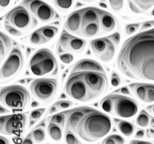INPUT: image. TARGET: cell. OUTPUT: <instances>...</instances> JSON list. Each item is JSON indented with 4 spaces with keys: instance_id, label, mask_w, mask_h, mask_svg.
<instances>
[{
    "instance_id": "8fae6325",
    "label": "cell",
    "mask_w": 154,
    "mask_h": 144,
    "mask_svg": "<svg viewBox=\"0 0 154 144\" xmlns=\"http://www.w3.org/2000/svg\"><path fill=\"white\" fill-rule=\"evenodd\" d=\"M27 117L24 113L7 115L0 118V133L3 135H19L26 126Z\"/></svg>"
},
{
    "instance_id": "e0dca14e",
    "label": "cell",
    "mask_w": 154,
    "mask_h": 144,
    "mask_svg": "<svg viewBox=\"0 0 154 144\" xmlns=\"http://www.w3.org/2000/svg\"><path fill=\"white\" fill-rule=\"evenodd\" d=\"M98 71L105 72L103 67L97 61L92 59H82L75 64L71 72Z\"/></svg>"
},
{
    "instance_id": "2e32d148",
    "label": "cell",
    "mask_w": 154,
    "mask_h": 144,
    "mask_svg": "<svg viewBox=\"0 0 154 144\" xmlns=\"http://www.w3.org/2000/svg\"><path fill=\"white\" fill-rule=\"evenodd\" d=\"M81 25H82V12L81 9L74 11L68 16L65 22V30L69 33L80 36Z\"/></svg>"
},
{
    "instance_id": "d6986e66",
    "label": "cell",
    "mask_w": 154,
    "mask_h": 144,
    "mask_svg": "<svg viewBox=\"0 0 154 144\" xmlns=\"http://www.w3.org/2000/svg\"><path fill=\"white\" fill-rule=\"evenodd\" d=\"M130 10L134 13L141 14L154 6V0H127Z\"/></svg>"
},
{
    "instance_id": "4316f807",
    "label": "cell",
    "mask_w": 154,
    "mask_h": 144,
    "mask_svg": "<svg viewBox=\"0 0 154 144\" xmlns=\"http://www.w3.org/2000/svg\"><path fill=\"white\" fill-rule=\"evenodd\" d=\"M56 53H57L58 56L60 57V61H61L63 64H69L71 63L74 59L73 55L68 53V52H66L65 50H63L58 44L57 47H56Z\"/></svg>"
},
{
    "instance_id": "f5cc1de1",
    "label": "cell",
    "mask_w": 154,
    "mask_h": 144,
    "mask_svg": "<svg viewBox=\"0 0 154 144\" xmlns=\"http://www.w3.org/2000/svg\"><path fill=\"white\" fill-rule=\"evenodd\" d=\"M5 108H2V107H1V115H2V114H4V113H8V111H6V110H5Z\"/></svg>"
},
{
    "instance_id": "7c38bea8",
    "label": "cell",
    "mask_w": 154,
    "mask_h": 144,
    "mask_svg": "<svg viewBox=\"0 0 154 144\" xmlns=\"http://www.w3.org/2000/svg\"><path fill=\"white\" fill-rule=\"evenodd\" d=\"M22 4L42 23L53 21L56 16L53 7L42 0H23Z\"/></svg>"
},
{
    "instance_id": "d6a6232c",
    "label": "cell",
    "mask_w": 154,
    "mask_h": 144,
    "mask_svg": "<svg viewBox=\"0 0 154 144\" xmlns=\"http://www.w3.org/2000/svg\"><path fill=\"white\" fill-rule=\"evenodd\" d=\"M66 120V113H60L56 115H53L49 118V123H54L56 125L60 126L61 128H64Z\"/></svg>"
},
{
    "instance_id": "8992f818",
    "label": "cell",
    "mask_w": 154,
    "mask_h": 144,
    "mask_svg": "<svg viewBox=\"0 0 154 144\" xmlns=\"http://www.w3.org/2000/svg\"><path fill=\"white\" fill-rule=\"evenodd\" d=\"M24 65V57L19 47H12L9 54L7 56L1 66L0 77L2 83L11 81L16 77L23 69Z\"/></svg>"
},
{
    "instance_id": "816d5d0a",
    "label": "cell",
    "mask_w": 154,
    "mask_h": 144,
    "mask_svg": "<svg viewBox=\"0 0 154 144\" xmlns=\"http://www.w3.org/2000/svg\"><path fill=\"white\" fill-rule=\"evenodd\" d=\"M146 109L149 111V113H152V114L154 116V104H153V105H152V106H148V107L146 108Z\"/></svg>"
},
{
    "instance_id": "d590c367",
    "label": "cell",
    "mask_w": 154,
    "mask_h": 144,
    "mask_svg": "<svg viewBox=\"0 0 154 144\" xmlns=\"http://www.w3.org/2000/svg\"><path fill=\"white\" fill-rule=\"evenodd\" d=\"M111 9L115 12H119L123 9L124 0H108Z\"/></svg>"
},
{
    "instance_id": "b9f144b4",
    "label": "cell",
    "mask_w": 154,
    "mask_h": 144,
    "mask_svg": "<svg viewBox=\"0 0 154 144\" xmlns=\"http://www.w3.org/2000/svg\"><path fill=\"white\" fill-rule=\"evenodd\" d=\"M154 27V20H151V21H146L143 22L141 27V30H149V29L152 28Z\"/></svg>"
},
{
    "instance_id": "7dc6e473",
    "label": "cell",
    "mask_w": 154,
    "mask_h": 144,
    "mask_svg": "<svg viewBox=\"0 0 154 144\" xmlns=\"http://www.w3.org/2000/svg\"><path fill=\"white\" fill-rule=\"evenodd\" d=\"M130 144H152L150 142L147 141H142V140H132L130 142Z\"/></svg>"
},
{
    "instance_id": "4dcf8cb0",
    "label": "cell",
    "mask_w": 154,
    "mask_h": 144,
    "mask_svg": "<svg viewBox=\"0 0 154 144\" xmlns=\"http://www.w3.org/2000/svg\"><path fill=\"white\" fill-rule=\"evenodd\" d=\"M29 41L30 44H33V45H42V44L48 42L46 39L38 30H35L30 34Z\"/></svg>"
},
{
    "instance_id": "681fc988",
    "label": "cell",
    "mask_w": 154,
    "mask_h": 144,
    "mask_svg": "<svg viewBox=\"0 0 154 144\" xmlns=\"http://www.w3.org/2000/svg\"><path fill=\"white\" fill-rule=\"evenodd\" d=\"M147 134H148V136H151L154 138V129H149L147 130Z\"/></svg>"
},
{
    "instance_id": "f35d334b",
    "label": "cell",
    "mask_w": 154,
    "mask_h": 144,
    "mask_svg": "<svg viewBox=\"0 0 154 144\" xmlns=\"http://www.w3.org/2000/svg\"><path fill=\"white\" fill-rule=\"evenodd\" d=\"M140 23H133V24H129L126 27V34L127 35H132L134 33L140 29Z\"/></svg>"
},
{
    "instance_id": "7a4b0ae2",
    "label": "cell",
    "mask_w": 154,
    "mask_h": 144,
    "mask_svg": "<svg viewBox=\"0 0 154 144\" xmlns=\"http://www.w3.org/2000/svg\"><path fill=\"white\" fill-rule=\"evenodd\" d=\"M112 126L109 116L92 108L82 119L75 134L85 142H94L106 136Z\"/></svg>"
},
{
    "instance_id": "9a60e30c",
    "label": "cell",
    "mask_w": 154,
    "mask_h": 144,
    "mask_svg": "<svg viewBox=\"0 0 154 144\" xmlns=\"http://www.w3.org/2000/svg\"><path fill=\"white\" fill-rule=\"evenodd\" d=\"M90 107H77L66 112V129L71 130L74 133H76L78 126L82 119L91 110Z\"/></svg>"
},
{
    "instance_id": "4fadbf2b",
    "label": "cell",
    "mask_w": 154,
    "mask_h": 144,
    "mask_svg": "<svg viewBox=\"0 0 154 144\" xmlns=\"http://www.w3.org/2000/svg\"><path fill=\"white\" fill-rule=\"evenodd\" d=\"M138 104L132 98L116 95L114 113L121 118L133 117L138 112Z\"/></svg>"
},
{
    "instance_id": "bcb514c9",
    "label": "cell",
    "mask_w": 154,
    "mask_h": 144,
    "mask_svg": "<svg viewBox=\"0 0 154 144\" xmlns=\"http://www.w3.org/2000/svg\"><path fill=\"white\" fill-rule=\"evenodd\" d=\"M144 136H145V132L142 129L138 130L137 132V133L135 134V137H136L137 139H141V138H143Z\"/></svg>"
},
{
    "instance_id": "ee69618b",
    "label": "cell",
    "mask_w": 154,
    "mask_h": 144,
    "mask_svg": "<svg viewBox=\"0 0 154 144\" xmlns=\"http://www.w3.org/2000/svg\"><path fill=\"white\" fill-rule=\"evenodd\" d=\"M12 0H0V6H1V10H3L5 8L8 7L11 3Z\"/></svg>"
},
{
    "instance_id": "11a10c76",
    "label": "cell",
    "mask_w": 154,
    "mask_h": 144,
    "mask_svg": "<svg viewBox=\"0 0 154 144\" xmlns=\"http://www.w3.org/2000/svg\"><path fill=\"white\" fill-rule=\"evenodd\" d=\"M150 126H151V127H152V128L154 129V119H152L151 120Z\"/></svg>"
},
{
    "instance_id": "f907efd6",
    "label": "cell",
    "mask_w": 154,
    "mask_h": 144,
    "mask_svg": "<svg viewBox=\"0 0 154 144\" xmlns=\"http://www.w3.org/2000/svg\"><path fill=\"white\" fill-rule=\"evenodd\" d=\"M57 110H58V108L56 107L55 105H53V106L50 108V109H49V114H52V113H55V112H56Z\"/></svg>"
},
{
    "instance_id": "60d3db41",
    "label": "cell",
    "mask_w": 154,
    "mask_h": 144,
    "mask_svg": "<svg viewBox=\"0 0 154 144\" xmlns=\"http://www.w3.org/2000/svg\"><path fill=\"white\" fill-rule=\"evenodd\" d=\"M110 81L111 84H112L113 87L119 86V85L122 84V80H121L120 77H119V74H118L116 72H112V74H111Z\"/></svg>"
},
{
    "instance_id": "3957f363",
    "label": "cell",
    "mask_w": 154,
    "mask_h": 144,
    "mask_svg": "<svg viewBox=\"0 0 154 144\" xmlns=\"http://www.w3.org/2000/svg\"><path fill=\"white\" fill-rule=\"evenodd\" d=\"M29 68L32 74L35 76H54L58 73V63L50 50L42 48L31 57Z\"/></svg>"
},
{
    "instance_id": "6da1fadb",
    "label": "cell",
    "mask_w": 154,
    "mask_h": 144,
    "mask_svg": "<svg viewBox=\"0 0 154 144\" xmlns=\"http://www.w3.org/2000/svg\"><path fill=\"white\" fill-rule=\"evenodd\" d=\"M116 65L130 78L154 81V28L128 38L118 54Z\"/></svg>"
},
{
    "instance_id": "cb8c5ba5",
    "label": "cell",
    "mask_w": 154,
    "mask_h": 144,
    "mask_svg": "<svg viewBox=\"0 0 154 144\" xmlns=\"http://www.w3.org/2000/svg\"><path fill=\"white\" fill-rule=\"evenodd\" d=\"M116 95H109L102 99L100 102V107L107 113L113 114L115 106Z\"/></svg>"
},
{
    "instance_id": "e575fe53",
    "label": "cell",
    "mask_w": 154,
    "mask_h": 144,
    "mask_svg": "<svg viewBox=\"0 0 154 144\" xmlns=\"http://www.w3.org/2000/svg\"><path fill=\"white\" fill-rule=\"evenodd\" d=\"M65 141L67 144H82L73 132L66 129L65 130Z\"/></svg>"
},
{
    "instance_id": "52a82bcc",
    "label": "cell",
    "mask_w": 154,
    "mask_h": 144,
    "mask_svg": "<svg viewBox=\"0 0 154 144\" xmlns=\"http://www.w3.org/2000/svg\"><path fill=\"white\" fill-rule=\"evenodd\" d=\"M5 19L6 23L21 31H28L38 24L33 15L23 5H18L9 11Z\"/></svg>"
},
{
    "instance_id": "ba28073f",
    "label": "cell",
    "mask_w": 154,
    "mask_h": 144,
    "mask_svg": "<svg viewBox=\"0 0 154 144\" xmlns=\"http://www.w3.org/2000/svg\"><path fill=\"white\" fill-rule=\"evenodd\" d=\"M29 89L37 100L47 104L53 101L57 93L58 81L55 78H38L30 84Z\"/></svg>"
},
{
    "instance_id": "c3c4849f",
    "label": "cell",
    "mask_w": 154,
    "mask_h": 144,
    "mask_svg": "<svg viewBox=\"0 0 154 144\" xmlns=\"http://www.w3.org/2000/svg\"><path fill=\"white\" fill-rule=\"evenodd\" d=\"M0 144H9V139L1 136V137H0Z\"/></svg>"
},
{
    "instance_id": "74e56055",
    "label": "cell",
    "mask_w": 154,
    "mask_h": 144,
    "mask_svg": "<svg viewBox=\"0 0 154 144\" xmlns=\"http://www.w3.org/2000/svg\"><path fill=\"white\" fill-rule=\"evenodd\" d=\"M46 112V109L44 108H40V109H36L35 110H32L30 113V119L32 120H37L38 119H40L42 116Z\"/></svg>"
},
{
    "instance_id": "ab89813d",
    "label": "cell",
    "mask_w": 154,
    "mask_h": 144,
    "mask_svg": "<svg viewBox=\"0 0 154 144\" xmlns=\"http://www.w3.org/2000/svg\"><path fill=\"white\" fill-rule=\"evenodd\" d=\"M73 105V102L72 101L64 100V101H60L55 103V106L58 108V109H69V107Z\"/></svg>"
},
{
    "instance_id": "f546056e",
    "label": "cell",
    "mask_w": 154,
    "mask_h": 144,
    "mask_svg": "<svg viewBox=\"0 0 154 144\" xmlns=\"http://www.w3.org/2000/svg\"><path fill=\"white\" fill-rule=\"evenodd\" d=\"M142 102L146 103L154 102V84H146L145 91Z\"/></svg>"
},
{
    "instance_id": "9c48e42d",
    "label": "cell",
    "mask_w": 154,
    "mask_h": 144,
    "mask_svg": "<svg viewBox=\"0 0 154 144\" xmlns=\"http://www.w3.org/2000/svg\"><path fill=\"white\" fill-rule=\"evenodd\" d=\"M82 74L92 101L106 93L109 88L108 77L106 72L82 71Z\"/></svg>"
},
{
    "instance_id": "44dd1931",
    "label": "cell",
    "mask_w": 154,
    "mask_h": 144,
    "mask_svg": "<svg viewBox=\"0 0 154 144\" xmlns=\"http://www.w3.org/2000/svg\"><path fill=\"white\" fill-rule=\"evenodd\" d=\"M101 34L100 22H94V23H84L81 25V37L90 38V37H96Z\"/></svg>"
},
{
    "instance_id": "d4e9b609",
    "label": "cell",
    "mask_w": 154,
    "mask_h": 144,
    "mask_svg": "<svg viewBox=\"0 0 154 144\" xmlns=\"http://www.w3.org/2000/svg\"><path fill=\"white\" fill-rule=\"evenodd\" d=\"M63 128L54 123H49L48 125V133L52 139L54 141H60L63 138Z\"/></svg>"
},
{
    "instance_id": "ffe728a7",
    "label": "cell",
    "mask_w": 154,
    "mask_h": 144,
    "mask_svg": "<svg viewBox=\"0 0 154 144\" xmlns=\"http://www.w3.org/2000/svg\"><path fill=\"white\" fill-rule=\"evenodd\" d=\"M101 12L102 9L96 7H86L82 9V24L100 22Z\"/></svg>"
},
{
    "instance_id": "7bdbcfd3",
    "label": "cell",
    "mask_w": 154,
    "mask_h": 144,
    "mask_svg": "<svg viewBox=\"0 0 154 144\" xmlns=\"http://www.w3.org/2000/svg\"><path fill=\"white\" fill-rule=\"evenodd\" d=\"M34 142H35V141H34L33 138H32V133H30L23 139L22 144H34Z\"/></svg>"
},
{
    "instance_id": "f6af8a7d",
    "label": "cell",
    "mask_w": 154,
    "mask_h": 144,
    "mask_svg": "<svg viewBox=\"0 0 154 144\" xmlns=\"http://www.w3.org/2000/svg\"><path fill=\"white\" fill-rule=\"evenodd\" d=\"M116 91H118V92H119V93L121 94H123V95H130V90L128 89V88H126V87H123V88H121L120 89H118Z\"/></svg>"
},
{
    "instance_id": "603a6c76",
    "label": "cell",
    "mask_w": 154,
    "mask_h": 144,
    "mask_svg": "<svg viewBox=\"0 0 154 144\" xmlns=\"http://www.w3.org/2000/svg\"><path fill=\"white\" fill-rule=\"evenodd\" d=\"M114 123H115L116 126H117L119 132L123 135H124L125 136L130 137L132 136L133 134H134L135 130H136V126L130 122L115 119Z\"/></svg>"
},
{
    "instance_id": "83f0119b",
    "label": "cell",
    "mask_w": 154,
    "mask_h": 144,
    "mask_svg": "<svg viewBox=\"0 0 154 144\" xmlns=\"http://www.w3.org/2000/svg\"><path fill=\"white\" fill-rule=\"evenodd\" d=\"M150 123V116L148 114L146 111L142 110L140 113V114L137 116L136 119V123L137 125L142 128H146L149 126Z\"/></svg>"
},
{
    "instance_id": "db71d44e",
    "label": "cell",
    "mask_w": 154,
    "mask_h": 144,
    "mask_svg": "<svg viewBox=\"0 0 154 144\" xmlns=\"http://www.w3.org/2000/svg\"><path fill=\"white\" fill-rule=\"evenodd\" d=\"M83 2H96L97 0H82Z\"/></svg>"
},
{
    "instance_id": "5bb4252c",
    "label": "cell",
    "mask_w": 154,
    "mask_h": 144,
    "mask_svg": "<svg viewBox=\"0 0 154 144\" xmlns=\"http://www.w3.org/2000/svg\"><path fill=\"white\" fill-rule=\"evenodd\" d=\"M58 44L65 51L77 54L82 53L86 47L85 40L72 35L66 30L62 32Z\"/></svg>"
},
{
    "instance_id": "7402d4cb",
    "label": "cell",
    "mask_w": 154,
    "mask_h": 144,
    "mask_svg": "<svg viewBox=\"0 0 154 144\" xmlns=\"http://www.w3.org/2000/svg\"><path fill=\"white\" fill-rule=\"evenodd\" d=\"M12 43L11 39L2 32L0 33V57L2 63L5 57L8 56L12 49Z\"/></svg>"
},
{
    "instance_id": "f1b7e54d",
    "label": "cell",
    "mask_w": 154,
    "mask_h": 144,
    "mask_svg": "<svg viewBox=\"0 0 154 144\" xmlns=\"http://www.w3.org/2000/svg\"><path fill=\"white\" fill-rule=\"evenodd\" d=\"M75 0H53L56 7L60 11L66 12L72 9Z\"/></svg>"
},
{
    "instance_id": "836d02e7",
    "label": "cell",
    "mask_w": 154,
    "mask_h": 144,
    "mask_svg": "<svg viewBox=\"0 0 154 144\" xmlns=\"http://www.w3.org/2000/svg\"><path fill=\"white\" fill-rule=\"evenodd\" d=\"M124 139L121 136L113 134L105 138L102 142V144H124Z\"/></svg>"
},
{
    "instance_id": "8d00e7d4",
    "label": "cell",
    "mask_w": 154,
    "mask_h": 144,
    "mask_svg": "<svg viewBox=\"0 0 154 144\" xmlns=\"http://www.w3.org/2000/svg\"><path fill=\"white\" fill-rule=\"evenodd\" d=\"M4 27H5V30H6L10 35L15 36V37H19V36H21L22 34H23L21 30H18L16 27H12V25L9 24V23H5Z\"/></svg>"
},
{
    "instance_id": "1f68e13d",
    "label": "cell",
    "mask_w": 154,
    "mask_h": 144,
    "mask_svg": "<svg viewBox=\"0 0 154 144\" xmlns=\"http://www.w3.org/2000/svg\"><path fill=\"white\" fill-rule=\"evenodd\" d=\"M31 133L35 143H41L46 139V131L43 128L37 127L32 131Z\"/></svg>"
},
{
    "instance_id": "5b68a950",
    "label": "cell",
    "mask_w": 154,
    "mask_h": 144,
    "mask_svg": "<svg viewBox=\"0 0 154 144\" xmlns=\"http://www.w3.org/2000/svg\"><path fill=\"white\" fill-rule=\"evenodd\" d=\"M64 91L69 97L78 102L92 101L87 86L82 77V72H71L64 85Z\"/></svg>"
},
{
    "instance_id": "484cf974",
    "label": "cell",
    "mask_w": 154,
    "mask_h": 144,
    "mask_svg": "<svg viewBox=\"0 0 154 144\" xmlns=\"http://www.w3.org/2000/svg\"><path fill=\"white\" fill-rule=\"evenodd\" d=\"M38 30L45 38L46 41L49 42L51 40H53L56 36L58 33V28L54 26H46V27H42L41 28L38 29Z\"/></svg>"
},
{
    "instance_id": "ac0fdd59",
    "label": "cell",
    "mask_w": 154,
    "mask_h": 144,
    "mask_svg": "<svg viewBox=\"0 0 154 144\" xmlns=\"http://www.w3.org/2000/svg\"><path fill=\"white\" fill-rule=\"evenodd\" d=\"M100 23L101 34H103L113 31L118 27V21L116 18L111 13L106 12L103 9L100 16Z\"/></svg>"
},
{
    "instance_id": "277c9868",
    "label": "cell",
    "mask_w": 154,
    "mask_h": 144,
    "mask_svg": "<svg viewBox=\"0 0 154 144\" xmlns=\"http://www.w3.org/2000/svg\"><path fill=\"white\" fill-rule=\"evenodd\" d=\"M0 101L2 106L12 111L20 112L28 106L30 95L26 88L21 85L4 87L0 91Z\"/></svg>"
},
{
    "instance_id": "30bf717a",
    "label": "cell",
    "mask_w": 154,
    "mask_h": 144,
    "mask_svg": "<svg viewBox=\"0 0 154 144\" xmlns=\"http://www.w3.org/2000/svg\"><path fill=\"white\" fill-rule=\"evenodd\" d=\"M90 47L96 57L104 63H109L113 59L118 44L114 42L110 35L94 39L90 42Z\"/></svg>"
}]
</instances>
